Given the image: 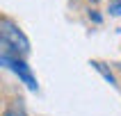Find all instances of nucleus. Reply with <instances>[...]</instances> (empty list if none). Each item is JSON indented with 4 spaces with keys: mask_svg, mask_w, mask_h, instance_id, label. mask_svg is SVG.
<instances>
[{
    "mask_svg": "<svg viewBox=\"0 0 121 116\" xmlns=\"http://www.w3.org/2000/svg\"><path fill=\"white\" fill-rule=\"evenodd\" d=\"M0 46H2V52L18 55V57H25L30 52V41H27V36L7 16L0 20Z\"/></svg>",
    "mask_w": 121,
    "mask_h": 116,
    "instance_id": "f257e3e1",
    "label": "nucleus"
},
{
    "mask_svg": "<svg viewBox=\"0 0 121 116\" xmlns=\"http://www.w3.org/2000/svg\"><path fill=\"white\" fill-rule=\"evenodd\" d=\"M0 59H2V64H5L12 73L18 75V80H23V84H25L30 91H37V89H39L37 77L32 75L30 66L23 61V57H18V55H9V52H0Z\"/></svg>",
    "mask_w": 121,
    "mask_h": 116,
    "instance_id": "f03ea898",
    "label": "nucleus"
},
{
    "mask_svg": "<svg viewBox=\"0 0 121 116\" xmlns=\"http://www.w3.org/2000/svg\"><path fill=\"white\" fill-rule=\"evenodd\" d=\"M2 116H27V114H25V109H23V105H21V100H16L2 112Z\"/></svg>",
    "mask_w": 121,
    "mask_h": 116,
    "instance_id": "7ed1b4c3",
    "label": "nucleus"
}]
</instances>
